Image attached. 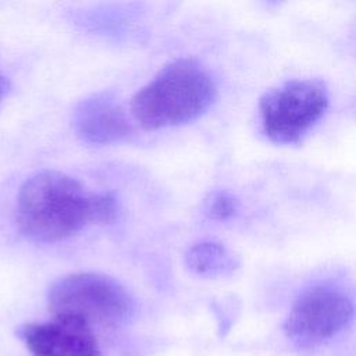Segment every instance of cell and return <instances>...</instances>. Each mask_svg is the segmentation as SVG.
<instances>
[{
	"label": "cell",
	"mask_w": 356,
	"mask_h": 356,
	"mask_svg": "<svg viewBox=\"0 0 356 356\" xmlns=\"http://www.w3.org/2000/svg\"><path fill=\"white\" fill-rule=\"evenodd\" d=\"M93 195L75 178L56 170L29 177L17 197L19 231L40 243L58 242L93 222Z\"/></svg>",
	"instance_id": "cell-1"
},
{
	"label": "cell",
	"mask_w": 356,
	"mask_h": 356,
	"mask_svg": "<svg viewBox=\"0 0 356 356\" xmlns=\"http://www.w3.org/2000/svg\"><path fill=\"white\" fill-rule=\"evenodd\" d=\"M216 96V82L202 64L177 58L135 93L131 114L146 131L177 127L202 117Z\"/></svg>",
	"instance_id": "cell-2"
},
{
	"label": "cell",
	"mask_w": 356,
	"mask_h": 356,
	"mask_svg": "<svg viewBox=\"0 0 356 356\" xmlns=\"http://www.w3.org/2000/svg\"><path fill=\"white\" fill-rule=\"evenodd\" d=\"M53 317L79 320L90 328H114L134 314V299L114 278L100 273H74L54 281L47 293Z\"/></svg>",
	"instance_id": "cell-3"
},
{
	"label": "cell",
	"mask_w": 356,
	"mask_h": 356,
	"mask_svg": "<svg viewBox=\"0 0 356 356\" xmlns=\"http://www.w3.org/2000/svg\"><path fill=\"white\" fill-rule=\"evenodd\" d=\"M328 108V92L320 81L293 79L266 92L260 102L264 135L274 143H298Z\"/></svg>",
	"instance_id": "cell-4"
},
{
	"label": "cell",
	"mask_w": 356,
	"mask_h": 356,
	"mask_svg": "<svg viewBox=\"0 0 356 356\" xmlns=\"http://www.w3.org/2000/svg\"><path fill=\"white\" fill-rule=\"evenodd\" d=\"M355 305L342 289L320 284L302 291L282 324L285 337L299 349H313L342 332L353 320Z\"/></svg>",
	"instance_id": "cell-5"
},
{
	"label": "cell",
	"mask_w": 356,
	"mask_h": 356,
	"mask_svg": "<svg viewBox=\"0 0 356 356\" xmlns=\"http://www.w3.org/2000/svg\"><path fill=\"white\" fill-rule=\"evenodd\" d=\"M31 356H102L93 328L70 317L29 323L18 330Z\"/></svg>",
	"instance_id": "cell-6"
},
{
	"label": "cell",
	"mask_w": 356,
	"mask_h": 356,
	"mask_svg": "<svg viewBox=\"0 0 356 356\" xmlns=\"http://www.w3.org/2000/svg\"><path fill=\"white\" fill-rule=\"evenodd\" d=\"M72 124L76 135L90 145H108L129 135L132 127L115 99L97 93L83 99L75 108Z\"/></svg>",
	"instance_id": "cell-7"
},
{
	"label": "cell",
	"mask_w": 356,
	"mask_h": 356,
	"mask_svg": "<svg viewBox=\"0 0 356 356\" xmlns=\"http://www.w3.org/2000/svg\"><path fill=\"white\" fill-rule=\"evenodd\" d=\"M186 267L202 277H222L232 274L239 267V259L222 243L199 242L185 253Z\"/></svg>",
	"instance_id": "cell-8"
},
{
	"label": "cell",
	"mask_w": 356,
	"mask_h": 356,
	"mask_svg": "<svg viewBox=\"0 0 356 356\" xmlns=\"http://www.w3.org/2000/svg\"><path fill=\"white\" fill-rule=\"evenodd\" d=\"M238 209L236 197L225 191L210 193L204 202V211L213 220H228L238 213Z\"/></svg>",
	"instance_id": "cell-9"
},
{
	"label": "cell",
	"mask_w": 356,
	"mask_h": 356,
	"mask_svg": "<svg viewBox=\"0 0 356 356\" xmlns=\"http://www.w3.org/2000/svg\"><path fill=\"white\" fill-rule=\"evenodd\" d=\"M118 204L114 196L108 193H95L92 204L93 224H108L115 220Z\"/></svg>",
	"instance_id": "cell-10"
},
{
	"label": "cell",
	"mask_w": 356,
	"mask_h": 356,
	"mask_svg": "<svg viewBox=\"0 0 356 356\" xmlns=\"http://www.w3.org/2000/svg\"><path fill=\"white\" fill-rule=\"evenodd\" d=\"M7 90H8L7 79H6L4 76H1V75H0V103L3 102V99H4L6 93H7Z\"/></svg>",
	"instance_id": "cell-11"
}]
</instances>
